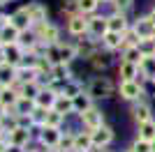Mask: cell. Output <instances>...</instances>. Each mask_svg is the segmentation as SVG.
<instances>
[{"instance_id": "6da1fadb", "label": "cell", "mask_w": 155, "mask_h": 152, "mask_svg": "<svg viewBox=\"0 0 155 152\" xmlns=\"http://www.w3.org/2000/svg\"><path fill=\"white\" fill-rule=\"evenodd\" d=\"M116 85L118 83H114L109 76L97 74V76H93L91 81L86 83V92H88L95 101H104V99H109V97L116 95Z\"/></svg>"}, {"instance_id": "7a4b0ae2", "label": "cell", "mask_w": 155, "mask_h": 152, "mask_svg": "<svg viewBox=\"0 0 155 152\" xmlns=\"http://www.w3.org/2000/svg\"><path fill=\"white\" fill-rule=\"evenodd\" d=\"M116 95L120 97L123 101H127V104H134V101H139V99L146 97V85H143L139 78H132V81H118Z\"/></svg>"}, {"instance_id": "3957f363", "label": "cell", "mask_w": 155, "mask_h": 152, "mask_svg": "<svg viewBox=\"0 0 155 152\" xmlns=\"http://www.w3.org/2000/svg\"><path fill=\"white\" fill-rule=\"evenodd\" d=\"M35 136H37V131L28 125H16L12 129H7V141L14 147H30L35 143Z\"/></svg>"}, {"instance_id": "277c9868", "label": "cell", "mask_w": 155, "mask_h": 152, "mask_svg": "<svg viewBox=\"0 0 155 152\" xmlns=\"http://www.w3.org/2000/svg\"><path fill=\"white\" fill-rule=\"evenodd\" d=\"M32 30H35V35H37V39H39L42 46H53V44H58V42H63V28L56 25L53 21H46V23H42V25H35Z\"/></svg>"}, {"instance_id": "5b68a950", "label": "cell", "mask_w": 155, "mask_h": 152, "mask_svg": "<svg viewBox=\"0 0 155 152\" xmlns=\"http://www.w3.org/2000/svg\"><path fill=\"white\" fill-rule=\"evenodd\" d=\"M65 32L70 39H84L88 37V16L86 14H74L65 19Z\"/></svg>"}, {"instance_id": "8992f818", "label": "cell", "mask_w": 155, "mask_h": 152, "mask_svg": "<svg viewBox=\"0 0 155 152\" xmlns=\"http://www.w3.org/2000/svg\"><path fill=\"white\" fill-rule=\"evenodd\" d=\"M104 111L100 106H93V108H88L86 113H81L79 115V125H81V129H88V131H95V129H100V127L104 125Z\"/></svg>"}, {"instance_id": "52a82bcc", "label": "cell", "mask_w": 155, "mask_h": 152, "mask_svg": "<svg viewBox=\"0 0 155 152\" xmlns=\"http://www.w3.org/2000/svg\"><path fill=\"white\" fill-rule=\"evenodd\" d=\"M60 136H63V129H56V127H42L35 136V143L39 147H44V150H53V147H58L60 143Z\"/></svg>"}, {"instance_id": "ba28073f", "label": "cell", "mask_w": 155, "mask_h": 152, "mask_svg": "<svg viewBox=\"0 0 155 152\" xmlns=\"http://www.w3.org/2000/svg\"><path fill=\"white\" fill-rule=\"evenodd\" d=\"M130 115H132V122H134V125H143V122H148V120H155L153 106H150V101H146V99H139V101H134V104H130Z\"/></svg>"}, {"instance_id": "9c48e42d", "label": "cell", "mask_w": 155, "mask_h": 152, "mask_svg": "<svg viewBox=\"0 0 155 152\" xmlns=\"http://www.w3.org/2000/svg\"><path fill=\"white\" fill-rule=\"evenodd\" d=\"M91 134H93V145H95L97 150H109V145L116 141V131H114V127L107 125V122H104L100 129L91 131Z\"/></svg>"}, {"instance_id": "30bf717a", "label": "cell", "mask_w": 155, "mask_h": 152, "mask_svg": "<svg viewBox=\"0 0 155 152\" xmlns=\"http://www.w3.org/2000/svg\"><path fill=\"white\" fill-rule=\"evenodd\" d=\"M109 32V21H107V14H93V16H88V37L93 39H100L104 37Z\"/></svg>"}, {"instance_id": "8fae6325", "label": "cell", "mask_w": 155, "mask_h": 152, "mask_svg": "<svg viewBox=\"0 0 155 152\" xmlns=\"http://www.w3.org/2000/svg\"><path fill=\"white\" fill-rule=\"evenodd\" d=\"M107 21H109V30L120 32V35H123L125 30H130V28H132V21L127 19V14L116 12V9H111V12L107 14Z\"/></svg>"}, {"instance_id": "7c38bea8", "label": "cell", "mask_w": 155, "mask_h": 152, "mask_svg": "<svg viewBox=\"0 0 155 152\" xmlns=\"http://www.w3.org/2000/svg\"><path fill=\"white\" fill-rule=\"evenodd\" d=\"M100 46H102L104 53H120V51H123V35L109 30L102 39H100Z\"/></svg>"}, {"instance_id": "4fadbf2b", "label": "cell", "mask_w": 155, "mask_h": 152, "mask_svg": "<svg viewBox=\"0 0 155 152\" xmlns=\"http://www.w3.org/2000/svg\"><path fill=\"white\" fill-rule=\"evenodd\" d=\"M58 55H60V62H65V65L74 62L79 58L77 39H63V42H58Z\"/></svg>"}, {"instance_id": "5bb4252c", "label": "cell", "mask_w": 155, "mask_h": 152, "mask_svg": "<svg viewBox=\"0 0 155 152\" xmlns=\"http://www.w3.org/2000/svg\"><path fill=\"white\" fill-rule=\"evenodd\" d=\"M77 51H79V58H84V60H91L95 55L97 51H102L100 42L93 37H84V39H77Z\"/></svg>"}, {"instance_id": "9a60e30c", "label": "cell", "mask_w": 155, "mask_h": 152, "mask_svg": "<svg viewBox=\"0 0 155 152\" xmlns=\"http://www.w3.org/2000/svg\"><path fill=\"white\" fill-rule=\"evenodd\" d=\"M9 23L12 25H16L21 32L23 30H30L32 28V23H30V14H28V7H14V12L9 14Z\"/></svg>"}, {"instance_id": "2e32d148", "label": "cell", "mask_w": 155, "mask_h": 152, "mask_svg": "<svg viewBox=\"0 0 155 152\" xmlns=\"http://www.w3.org/2000/svg\"><path fill=\"white\" fill-rule=\"evenodd\" d=\"M2 49H5V65H14V67H19L21 62H23V58H26V49L16 42V44H2Z\"/></svg>"}, {"instance_id": "e0dca14e", "label": "cell", "mask_w": 155, "mask_h": 152, "mask_svg": "<svg viewBox=\"0 0 155 152\" xmlns=\"http://www.w3.org/2000/svg\"><path fill=\"white\" fill-rule=\"evenodd\" d=\"M155 78V55H143L139 60V81L146 85Z\"/></svg>"}, {"instance_id": "ac0fdd59", "label": "cell", "mask_w": 155, "mask_h": 152, "mask_svg": "<svg viewBox=\"0 0 155 152\" xmlns=\"http://www.w3.org/2000/svg\"><path fill=\"white\" fill-rule=\"evenodd\" d=\"M132 28L137 30V35H139L141 39H146V37H155V23L150 21L148 14H143V16L134 19V21H132Z\"/></svg>"}, {"instance_id": "d6986e66", "label": "cell", "mask_w": 155, "mask_h": 152, "mask_svg": "<svg viewBox=\"0 0 155 152\" xmlns=\"http://www.w3.org/2000/svg\"><path fill=\"white\" fill-rule=\"evenodd\" d=\"M28 14H30V23H32V28L35 25H42V23H46L49 21V7L46 5H42V2H32V5H28Z\"/></svg>"}, {"instance_id": "ffe728a7", "label": "cell", "mask_w": 155, "mask_h": 152, "mask_svg": "<svg viewBox=\"0 0 155 152\" xmlns=\"http://www.w3.org/2000/svg\"><path fill=\"white\" fill-rule=\"evenodd\" d=\"M116 74H118V81H132V78H139V65L127 62V60H118Z\"/></svg>"}, {"instance_id": "44dd1931", "label": "cell", "mask_w": 155, "mask_h": 152, "mask_svg": "<svg viewBox=\"0 0 155 152\" xmlns=\"http://www.w3.org/2000/svg\"><path fill=\"white\" fill-rule=\"evenodd\" d=\"M93 134L88 129H77L74 136V152H93Z\"/></svg>"}, {"instance_id": "7402d4cb", "label": "cell", "mask_w": 155, "mask_h": 152, "mask_svg": "<svg viewBox=\"0 0 155 152\" xmlns=\"http://www.w3.org/2000/svg\"><path fill=\"white\" fill-rule=\"evenodd\" d=\"M39 81V74L35 67L30 65H19L16 67V85H26V83H37Z\"/></svg>"}, {"instance_id": "603a6c76", "label": "cell", "mask_w": 155, "mask_h": 152, "mask_svg": "<svg viewBox=\"0 0 155 152\" xmlns=\"http://www.w3.org/2000/svg\"><path fill=\"white\" fill-rule=\"evenodd\" d=\"M49 78H56V81H72V78H77L74 76V69H72V65H65V62H56L51 67V74ZM46 78V81H49Z\"/></svg>"}, {"instance_id": "cb8c5ba5", "label": "cell", "mask_w": 155, "mask_h": 152, "mask_svg": "<svg viewBox=\"0 0 155 152\" xmlns=\"http://www.w3.org/2000/svg\"><path fill=\"white\" fill-rule=\"evenodd\" d=\"M56 97H58V92H53L51 88H42L39 90V95L35 97V106H39V108H46V111H51L53 108V104H56Z\"/></svg>"}, {"instance_id": "d4e9b609", "label": "cell", "mask_w": 155, "mask_h": 152, "mask_svg": "<svg viewBox=\"0 0 155 152\" xmlns=\"http://www.w3.org/2000/svg\"><path fill=\"white\" fill-rule=\"evenodd\" d=\"M72 104H74V115H81V113H86V111H88V108H93L95 106V99H93L91 95H88V92H81V95H77V97H72Z\"/></svg>"}, {"instance_id": "484cf974", "label": "cell", "mask_w": 155, "mask_h": 152, "mask_svg": "<svg viewBox=\"0 0 155 152\" xmlns=\"http://www.w3.org/2000/svg\"><path fill=\"white\" fill-rule=\"evenodd\" d=\"M0 88H16V67L0 65Z\"/></svg>"}, {"instance_id": "4316f807", "label": "cell", "mask_w": 155, "mask_h": 152, "mask_svg": "<svg viewBox=\"0 0 155 152\" xmlns=\"http://www.w3.org/2000/svg\"><path fill=\"white\" fill-rule=\"evenodd\" d=\"M19 101V90L16 88H0V106L5 108H14Z\"/></svg>"}, {"instance_id": "83f0119b", "label": "cell", "mask_w": 155, "mask_h": 152, "mask_svg": "<svg viewBox=\"0 0 155 152\" xmlns=\"http://www.w3.org/2000/svg\"><path fill=\"white\" fill-rule=\"evenodd\" d=\"M21 39V30L16 28V25L7 23L2 30H0V44H16Z\"/></svg>"}, {"instance_id": "f1b7e54d", "label": "cell", "mask_w": 155, "mask_h": 152, "mask_svg": "<svg viewBox=\"0 0 155 152\" xmlns=\"http://www.w3.org/2000/svg\"><path fill=\"white\" fill-rule=\"evenodd\" d=\"M74 136H77V129H74V127H65L63 136H60V143H58V150L72 152L74 150Z\"/></svg>"}, {"instance_id": "f546056e", "label": "cell", "mask_w": 155, "mask_h": 152, "mask_svg": "<svg viewBox=\"0 0 155 152\" xmlns=\"http://www.w3.org/2000/svg\"><path fill=\"white\" fill-rule=\"evenodd\" d=\"M53 111H58V113H63V115H74V104H72V97H67V95H58L56 97V104H53Z\"/></svg>"}, {"instance_id": "4dcf8cb0", "label": "cell", "mask_w": 155, "mask_h": 152, "mask_svg": "<svg viewBox=\"0 0 155 152\" xmlns=\"http://www.w3.org/2000/svg\"><path fill=\"white\" fill-rule=\"evenodd\" d=\"M137 136L153 143L155 141V120H148V122H143V125H137Z\"/></svg>"}, {"instance_id": "1f68e13d", "label": "cell", "mask_w": 155, "mask_h": 152, "mask_svg": "<svg viewBox=\"0 0 155 152\" xmlns=\"http://www.w3.org/2000/svg\"><path fill=\"white\" fill-rule=\"evenodd\" d=\"M107 55H109V53H104V51H97L95 55L88 60V62H91V67L97 71V74H104V69L109 67V60H107Z\"/></svg>"}, {"instance_id": "d6a6232c", "label": "cell", "mask_w": 155, "mask_h": 152, "mask_svg": "<svg viewBox=\"0 0 155 152\" xmlns=\"http://www.w3.org/2000/svg\"><path fill=\"white\" fill-rule=\"evenodd\" d=\"M32 108H35V99H28V97H19L16 101V106H14V113L19 115V118H28Z\"/></svg>"}, {"instance_id": "836d02e7", "label": "cell", "mask_w": 155, "mask_h": 152, "mask_svg": "<svg viewBox=\"0 0 155 152\" xmlns=\"http://www.w3.org/2000/svg\"><path fill=\"white\" fill-rule=\"evenodd\" d=\"M104 0H79V12L86 14V16H93V14L100 12Z\"/></svg>"}, {"instance_id": "e575fe53", "label": "cell", "mask_w": 155, "mask_h": 152, "mask_svg": "<svg viewBox=\"0 0 155 152\" xmlns=\"http://www.w3.org/2000/svg\"><path fill=\"white\" fill-rule=\"evenodd\" d=\"M65 122H67V115L58 113V111H49L46 113V125L44 127H56V129H65Z\"/></svg>"}, {"instance_id": "d590c367", "label": "cell", "mask_w": 155, "mask_h": 152, "mask_svg": "<svg viewBox=\"0 0 155 152\" xmlns=\"http://www.w3.org/2000/svg\"><path fill=\"white\" fill-rule=\"evenodd\" d=\"M84 90H86V85H84V83L79 81V78H72V81H67V83H65V88H63V92H60V95L77 97V95H81Z\"/></svg>"}, {"instance_id": "8d00e7d4", "label": "cell", "mask_w": 155, "mask_h": 152, "mask_svg": "<svg viewBox=\"0 0 155 152\" xmlns=\"http://www.w3.org/2000/svg\"><path fill=\"white\" fill-rule=\"evenodd\" d=\"M141 51H139V46H130V49H123L120 51V60H127V62H134L139 65V60H141Z\"/></svg>"}, {"instance_id": "74e56055", "label": "cell", "mask_w": 155, "mask_h": 152, "mask_svg": "<svg viewBox=\"0 0 155 152\" xmlns=\"http://www.w3.org/2000/svg\"><path fill=\"white\" fill-rule=\"evenodd\" d=\"M107 5L111 9H116V12H123V14H130L134 9V0H109Z\"/></svg>"}, {"instance_id": "f35d334b", "label": "cell", "mask_w": 155, "mask_h": 152, "mask_svg": "<svg viewBox=\"0 0 155 152\" xmlns=\"http://www.w3.org/2000/svg\"><path fill=\"white\" fill-rule=\"evenodd\" d=\"M60 12L63 16H74V14H81L79 12V0H63V5H60Z\"/></svg>"}, {"instance_id": "ab89813d", "label": "cell", "mask_w": 155, "mask_h": 152, "mask_svg": "<svg viewBox=\"0 0 155 152\" xmlns=\"http://www.w3.org/2000/svg\"><path fill=\"white\" fill-rule=\"evenodd\" d=\"M130 150H132V152H153V143H150V141L139 138V136H134V141H132Z\"/></svg>"}, {"instance_id": "60d3db41", "label": "cell", "mask_w": 155, "mask_h": 152, "mask_svg": "<svg viewBox=\"0 0 155 152\" xmlns=\"http://www.w3.org/2000/svg\"><path fill=\"white\" fill-rule=\"evenodd\" d=\"M139 35H137L134 28H130V30L123 32V49H130V46H139Z\"/></svg>"}, {"instance_id": "b9f144b4", "label": "cell", "mask_w": 155, "mask_h": 152, "mask_svg": "<svg viewBox=\"0 0 155 152\" xmlns=\"http://www.w3.org/2000/svg\"><path fill=\"white\" fill-rule=\"evenodd\" d=\"M7 23H9V14H5L2 9H0V30H2Z\"/></svg>"}, {"instance_id": "7bdbcfd3", "label": "cell", "mask_w": 155, "mask_h": 152, "mask_svg": "<svg viewBox=\"0 0 155 152\" xmlns=\"http://www.w3.org/2000/svg\"><path fill=\"white\" fill-rule=\"evenodd\" d=\"M9 150V141H7V136H2L0 138V152H7Z\"/></svg>"}, {"instance_id": "ee69618b", "label": "cell", "mask_w": 155, "mask_h": 152, "mask_svg": "<svg viewBox=\"0 0 155 152\" xmlns=\"http://www.w3.org/2000/svg\"><path fill=\"white\" fill-rule=\"evenodd\" d=\"M26 152H49V150H44V147H39L37 143H32L30 147H26Z\"/></svg>"}, {"instance_id": "f6af8a7d", "label": "cell", "mask_w": 155, "mask_h": 152, "mask_svg": "<svg viewBox=\"0 0 155 152\" xmlns=\"http://www.w3.org/2000/svg\"><path fill=\"white\" fill-rule=\"evenodd\" d=\"M14 2H16L19 7H28V5H32L35 0H14Z\"/></svg>"}, {"instance_id": "bcb514c9", "label": "cell", "mask_w": 155, "mask_h": 152, "mask_svg": "<svg viewBox=\"0 0 155 152\" xmlns=\"http://www.w3.org/2000/svg\"><path fill=\"white\" fill-rule=\"evenodd\" d=\"M2 136H7V125H5V120H0V138Z\"/></svg>"}, {"instance_id": "7dc6e473", "label": "cell", "mask_w": 155, "mask_h": 152, "mask_svg": "<svg viewBox=\"0 0 155 152\" xmlns=\"http://www.w3.org/2000/svg\"><path fill=\"white\" fill-rule=\"evenodd\" d=\"M7 152H26V147H14V145H9V150Z\"/></svg>"}, {"instance_id": "c3c4849f", "label": "cell", "mask_w": 155, "mask_h": 152, "mask_svg": "<svg viewBox=\"0 0 155 152\" xmlns=\"http://www.w3.org/2000/svg\"><path fill=\"white\" fill-rule=\"evenodd\" d=\"M148 16H150V21H153V23H155V7H153V9H150V12H148Z\"/></svg>"}, {"instance_id": "681fc988", "label": "cell", "mask_w": 155, "mask_h": 152, "mask_svg": "<svg viewBox=\"0 0 155 152\" xmlns=\"http://www.w3.org/2000/svg\"><path fill=\"white\" fill-rule=\"evenodd\" d=\"M150 85H153V90H155V78H153V81H150Z\"/></svg>"}, {"instance_id": "f907efd6", "label": "cell", "mask_w": 155, "mask_h": 152, "mask_svg": "<svg viewBox=\"0 0 155 152\" xmlns=\"http://www.w3.org/2000/svg\"><path fill=\"white\" fill-rule=\"evenodd\" d=\"M153 152H155V141H153Z\"/></svg>"}, {"instance_id": "816d5d0a", "label": "cell", "mask_w": 155, "mask_h": 152, "mask_svg": "<svg viewBox=\"0 0 155 152\" xmlns=\"http://www.w3.org/2000/svg\"><path fill=\"white\" fill-rule=\"evenodd\" d=\"M125 152H132V150H130V147H127V150H125Z\"/></svg>"}, {"instance_id": "f5cc1de1", "label": "cell", "mask_w": 155, "mask_h": 152, "mask_svg": "<svg viewBox=\"0 0 155 152\" xmlns=\"http://www.w3.org/2000/svg\"><path fill=\"white\" fill-rule=\"evenodd\" d=\"M0 46H2V44H0Z\"/></svg>"}]
</instances>
